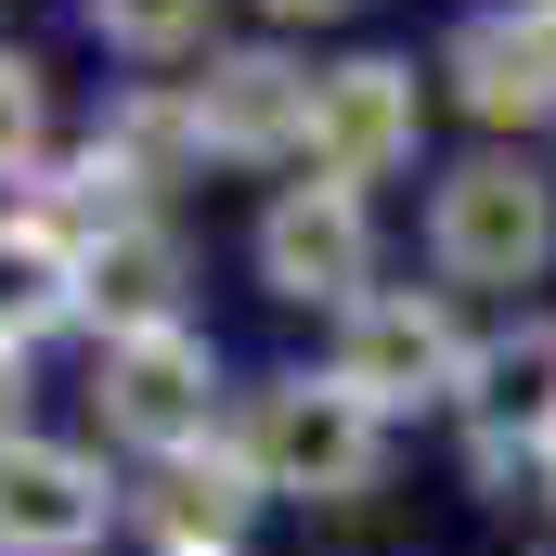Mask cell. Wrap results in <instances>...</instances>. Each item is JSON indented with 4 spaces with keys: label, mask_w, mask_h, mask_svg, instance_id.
I'll return each instance as SVG.
<instances>
[{
    "label": "cell",
    "mask_w": 556,
    "mask_h": 556,
    "mask_svg": "<svg viewBox=\"0 0 556 556\" xmlns=\"http://www.w3.org/2000/svg\"><path fill=\"white\" fill-rule=\"evenodd\" d=\"M233 440H247L260 492H298V505H363L376 492V453H389V427L363 415L337 376H273Z\"/></svg>",
    "instance_id": "6da1fadb"
},
{
    "label": "cell",
    "mask_w": 556,
    "mask_h": 556,
    "mask_svg": "<svg viewBox=\"0 0 556 556\" xmlns=\"http://www.w3.org/2000/svg\"><path fill=\"white\" fill-rule=\"evenodd\" d=\"M466 337H453V311L427 298V285H376L363 311H337V350H324V376L363 402V415H427V402H466Z\"/></svg>",
    "instance_id": "7a4b0ae2"
},
{
    "label": "cell",
    "mask_w": 556,
    "mask_h": 556,
    "mask_svg": "<svg viewBox=\"0 0 556 556\" xmlns=\"http://www.w3.org/2000/svg\"><path fill=\"white\" fill-rule=\"evenodd\" d=\"M427 260L453 285H531L556 260V181L531 155H466L427 194Z\"/></svg>",
    "instance_id": "3957f363"
},
{
    "label": "cell",
    "mask_w": 556,
    "mask_h": 556,
    "mask_svg": "<svg viewBox=\"0 0 556 556\" xmlns=\"http://www.w3.org/2000/svg\"><path fill=\"white\" fill-rule=\"evenodd\" d=\"M91 402L104 427L130 440V453H194L207 415H220V350L194 337V324H155V337H104V376H91Z\"/></svg>",
    "instance_id": "277c9868"
},
{
    "label": "cell",
    "mask_w": 556,
    "mask_h": 556,
    "mask_svg": "<svg viewBox=\"0 0 556 556\" xmlns=\"http://www.w3.org/2000/svg\"><path fill=\"white\" fill-rule=\"evenodd\" d=\"M260 285L298 311H363L376 298V220L350 181H285L260 207Z\"/></svg>",
    "instance_id": "5b68a950"
},
{
    "label": "cell",
    "mask_w": 556,
    "mask_h": 556,
    "mask_svg": "<svg viewBox=\"0 0 556 556\" xmlns=\"http://www.w3.org/2000/svg\"><path fill=\"white\" fill-rule=\"evenodd\" d=\"M415 130H427V91L402 52H350V65H324V104H311V181H389V168H415Z\"/></svg>",
    "instance_id": "8992f818"
},
{
    "label": "cell",
    "mask_w": 556,
    "mask_h": 556,
    "mask_svg": "<svg viewBox=\"0 0 556 556\" xmlns=\"http://www.w3.org/2000/svg\"><path fill=\"white\" fill-rule=\"evenodd\" d=\"M466 466L479 479H518V466H544L556 440V324H518V337H492L479 363H466Z\"/></svg>",
    "instance_id": "52a82bcc"
},
{
    "label": "cell",
    "mask_w": 556,
    "mask_h": 556,
    "mask_svg": "<svg viewBox=\"0 0 556 556\" xmlns=\"http://www.w3.org/2000/svg\"><path fill=\"white\" fill-rule=\"evenodd\" d=\"M311 104H324V78L285 65V52H207V78H194V130H207V155H233V168L311 155Z\"/></svg>",
    "instance_id": "ba28073f"
},
{
    "label": "cell",
    "mask_w": 556,
    "mask_h": 556,
    "mask_svg": "<svg viewBox=\"0 0 556 556\" xmlns=\"http://www.w3.org/2000/svg\"><path fill=\"white\" fill-rule=\"evenodd\" d=\"M440 78H453V104L479 117V130H531L556 117V13H466L453 26V52H440Z\"/></svg>",
    "instance_id": "9c48e42d"
},
{
    "label": "cell",
    "mask_w": 556,
    "mask_h": 556,
    "mask_svg": "<svg viewBox=\"0 0 556 556\" xmlns=\"http://www.w3.org/2000/svg\"><path fill=\"white\" fill-rule=\"evenodd\" d=\"M104 466L65 440H0V556H91L104 544Z\"/></svg>",
    "instance_id": "30bf717a"
},
{
    "label": "cell",
    "mask_w": 556,
    "mask_h": 556,
    "mask_svg": "<svg viewBox=\"0 0 556 556\" xmlns=\"http://www.w3.org/2000/svg\"><path fill=\"white\" fill-rule=\"evenodd\" d=\"M78 311H91L104 337H155V324H181V233H168L155 207L91 220V233H78Z\"/></svg>",
    "instance_id": "8fae6325"
},
{
    "label": "cell",
    "mask_w": 556,
    "mask_h": 556,
    "mask_svg": "<svg viewBox=\"0 0 556 556\" xmlns=\"http://www.w3.org/2000/svg\"><path fill=\"white\" fill-rule=\"evenodd\" d=\"M130 505H142V531H155V556H233L273 492H260L247 440H194V453L155 466V492H130Z\"/></svg>",
    "instance_id": "7c38bea8"
},
{
    "label": "cell",
    "mask_w": 556,
    "mask_h": 556,
    "mask_svg": "<svg viewBox=\"0 0 556 556\" xmlns=\"http://www.w3.org/2000/svg\"><path fill=\"white\" fill-rule=\"evenodd\" d=\"M78 311V233L52 207H0V350H39Z\"/></svg>",
    "instance_id": "4fadbf2b"
},
{
    "label": "cell",
    "mask_w": 556,
    "mask_h": 556,
    "mask_svg": "<svg viewBox=\"0 0 556 556\" xmlns=\"http://www.w3.org/2000/svg\"><path fill=\"white\" fill-rule=\"evenodd\" d=\"M91 26H104V52H130V65H181V52H207L220 0H91Z\"/></svg>",
    "instance_id": "5bb4252c"
},
{
    "label": "cell",
    "mask_w": 556,
    "mask_h": 556,
    "mask_svg": "<svg viewBox=\"0 0 556 556\" xmlns=\"http://www.w3.org/2000/svg\"><path fill=\"white\" fill-rule=\"evenodd\" d=\"M39 130H52V104H39V65H26V52H0V181L39 155Z\"/></svg>",
    "instance_id": "9a60e30c"
},
{
    "label": "cell",
    "mask_w": 556,
    "mask_h": 556,
    "mask_svg": "<svg viewBox=\"0 0 556 556\" xmlns=\"http://www.w3.org/2000/svg\"><path fill=\"white\" fill-rule=\"evenodd\" d=\"M0 440H26V350H0Z\"/></svg>",
    "instance_id": "2e32d148"
},
{
    "label": "cell",
    "mask_w": 556,
    "mask_h": 556,
    "mask_svg": "<svg viewBox=\"0 0 556 556\" xmlns=\"http://www.w3.org/2000/svg\"><path fill=\"white\" fill-rule=\"evenodd\" d=\"M260 13H285V26H324V13H350V0H260Z\"/></svg>",
    "instance_id": "e0dca14e"
},
{
    "label": "cell",
    "mask_w": 556,
    "mask_h": 556,
    "mask_svg": "<svg viewBox=\"0 0 556 556\" xmlns=\"http://www.w3.org/2000/svg\"><path fill=\"white\" fill-rule=\"evenodd\" d=\"M544 479H556V440H544Z\"/></svg>",
    "instance_id": "ac0fdd59"
}]
</instances>
